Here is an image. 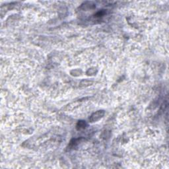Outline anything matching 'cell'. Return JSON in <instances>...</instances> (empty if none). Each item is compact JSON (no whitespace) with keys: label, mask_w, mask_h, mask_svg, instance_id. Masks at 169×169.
Wrapping results in <instances>:
<instances>
[{"label":"cell","mask_w":169,"mask_h":169,"mask_svg":"<svg viewBox=\"0 0 169 169\" xmlns=\"http://www.w3.org/2000/svg\"><path fill=\"white\" fill-rule=\"evenodd\" d=\"M104 114V112L103 110H99V111L94 112L93 114L91 116L90 121L91 122H94L99 120L100 118H103Z\"/></svg>","instance_id":"cell-1"}]
</instances>
